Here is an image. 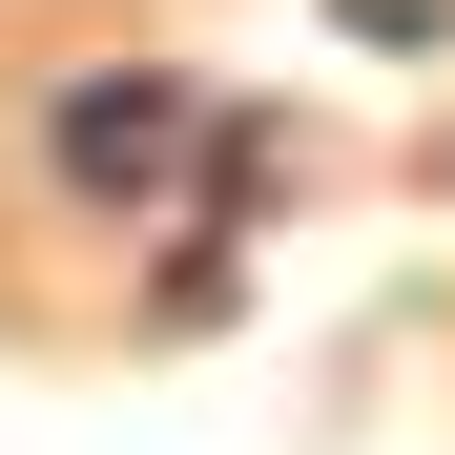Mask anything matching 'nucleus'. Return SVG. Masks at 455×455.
Segmentation results:
<instances>
[{
    "instance_id": "nucleus-1",
    "label": "nucleus",
    "mask_w": 455,
    "mask_h": 455,
    "mask_svg": "<svg viewBox=\"0 0 455 455\" xmlns=\"http://www.w3.org/2000/svg\"><path fill=\"white\" fill-rule=\"evenodd\" d=\"M166 145H187V104H84V124H62V166H84V187H145Z\"/></svg>"
}]
</instances>
